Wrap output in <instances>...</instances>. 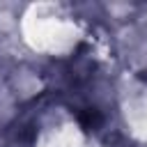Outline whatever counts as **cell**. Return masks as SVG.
I'll return each instance as SVG.
<instances>
[{
    "label": "cell",
    "mask_w": 147,
    "mask_h": 147,
    "mask_svg": "<svg viewBox=\"0 0 147 147\" xmlns=\"http://www.w3.org/2000/svg\"><path fill=\"white\" fill-rule=\"evenodd\" d=\"M78 119H80V124L87 126V129H96V126L103 122V117H101V113H99L96 108H83V110L78 113Z\"/></svg>",
    "instance_id": "obj_1"
}]
</instances>
